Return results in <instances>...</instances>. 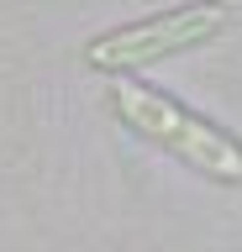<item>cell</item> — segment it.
<instances>
[{
    "label": "cell",
    "instance_id": "obj_2",
    "mask_svg": "<svg viewBox=\"0 0 242 252\" xmlns=\"http://www.w3.org/2000/svg\"><path fill=\"white\" fill-rule=\"evenodd\" d=\"M226 27V5L221 0H195V5H174L163 16H147V21H132V27L100 32L95 42H84V63L95 74H132V68H147V63H163L174 53H190V47L210 42L216 32Z\"/></svg>",
    "mask_w": 242,
    "mask_h": 252
},
{
    "label": "cell",
    "instance_id": "obj_1",
    "mask_svg": "<svg viewBox=\"0 0 242 252\" xmlns=\"http://www.w3.org/2000/svg\"><path fill=\"white\" fill-rule=\"evenodd\" d=\"M111 110L121 116V126H132L142 142H153L163 153H174L179 163H190L195 173H206L216 184H242V142L226 137L221 126H210L206 116L184 110L179 100H169L163 90L116 74Z\"/></svg>",
    "mask_w": 242,
    "mask_h": 252
}]
</instances>
